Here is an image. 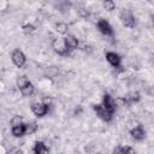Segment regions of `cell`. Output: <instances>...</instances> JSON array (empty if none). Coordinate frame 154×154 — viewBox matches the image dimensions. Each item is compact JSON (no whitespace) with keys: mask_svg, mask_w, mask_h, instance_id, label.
<instances>
[{"mask_svg":"<svg viewBox=\"0 0 154 154\" xmlns=\"http://www.w3.org/2000/svg\"><path fill=\"white\" fill-rule=\"evenodd\" d=\"M29 82H30V81H29V78H28L25 75L19 76V77L17 78V85H18V88H19V89H22L23 87H25Z\"/></svg>","mask_w":154,"mask_h":154,"instance_id":"17","label":"cell"},{"mask_svg":"<svg viewBox=\"0 0 154 154\" xmlns=\"http://www.w3.org/2000/svg\"><path fill=\"white\" fill-rule=\"evenodd\" d=\"M48 105L43 102H34L31 105V111L36 117H43L48 113Z\"/></svg>","mask_w":154,"mask_h":154,"instance_id":"4","label":"cell"},{"mask_svg":"<svg viewBox=\"0 0 154 154\" xmlns=\"http://www.w3.org/2000/svg\"><path fill=\"white\" fill-rule=\"evenodd\" d=\"M103 7L107 10V11H113L114 8H116V2L114 1H112V0H106V1H103Z\"/></svg>","mask_w":154,"mask_h":154,"instance_id":"19","label":"cell"},{"mask_svg":"<svg viewBox=\"0 0 154 154\" xmlns=\"http://www.w3.org/2000/svg\"><path fill=\"white\" fill-rule=\"evenodd\" d=\"M34 152H35L36 154H49V149H48V147H47L42 141H37V142L35 143Z\"/></svg>","mask_w":154,"mask_h":154,"instance_id":"13","label":"cell"},{"mask_svg":"<svg viewBox=\"0 0 154 154\" xmlns=\"http://www.w3.org/2000/svg\"><path fill=\"white\" fill-rule=\"evenodd\" d=\"M23 30H24L25 32H31V31L35 30V26L31 25V24H25V25H23Z\"/></svg>","mask_w":154,"mask_h":154,"instance_id":"21","label":"cell"},{"mask_svg":"<svg viewBox=\"0 0 154 154\" xmlns=\"http://www.w3.org/2000/svg\"><path fill=\"white\" fill-rule=\"evenodd\" d=\"M140 99H141V94H140L138 91H131V93H129V94L124 97V100L126 101L128 106H129V105H131V103L138 102V101H140Z\"/></svg>","mask_w":154,"mask_h":154,"instance_id":"12","label":"cell"},{"mask_svg":"<svg viewBox=\"0 0 154 154\" xmlns=\"http://www.w3.org/2000/svg\"><path fill=\"white\" fill-rule=\"evenodd\" d=\"M53 48H54V51H55L59 55H67V54H69V52H67V49H66V47H65V45H64L63 38L55 40V41L53 42Z\"/></svg>","mask_w":154,"mask_h":154,"instance_id":"10","label":"cell"},{"mask_svg":"<svg viewBox=\"0 0 154 154\" xmlns=\"http://www.w3.org/2000/svg\"><path fill=\"white\" fill-rule=\"evenodd\" d=\"M36 130H37V125H36L35 122L25 124V135H31V134H34Z\"/></svg>","mask_w":154,"mask_h":154,"instance_id":"16","label":"cell"},{"mask_svg":"<svg viewBox=\"0 0 154 154\" xmlns=\"http://www.w3.org/2000/svg\"><path fill=\"white\" fill-rule=\"evenodd\" d=\"M11 59H12V63L17 66V67H23L25 61H26V57L25 54L20 51V49H14L12 52V55H11Z\"/></svg>","mask_w":154,"mask_h":154,"instance_id":"3","label":"cell"},{"mask_svg":"<svg viewBox=\"0 0 154 154\" xmlns=\"http://www.w3.org/2000/svg\"><path fill=\"white\" fill-rule=\"evenodd\" d=\"M20 124H23V118L20 116H13L12 119H11V125L17 126V125H20Z\"/></svg>","mask_w":154,"mask_h":154,"instance_id":"20","label":"cell"},{"mask_svg":"<svg viewBox=\"0 0 154 154\" xmlns=\"http://www.w3.org/2000/svg\"><path fill=\"white\" fill-rule=\"evenodd\" d=\"M119 18H120V22L122 24L125 26V28H135L136 25V20H135V17L132 14V12L128 8H123L120 11V14H119Z\"/></svg>","mask_w":154,"mask_h":154,"instance_id":"1","label":"cell"},{"mask_svg":"<svg viewBox=\"0 0 154 154\" xmlns=\"http://www.w3.org/2000/svg\"><path fill=\"white\" fill-rule=\"evenodd\" d=\"M94 154H102V153H100V152H97V153H94Z\"/></svg>","mask_w":154,"mask_h":154,"instance_id":"22","label":"cell"},{"mask_svg":"<svg viewBox=\"0 0 154 154\" xmlns=\"http://www.w3.org/2000/svg\"><path fill=\"white\" fill-rule=\"evenodd\" d=\"M63 41H64V45H65V47H66L69 54H70L71 51H73V49H76V48L78 47V40H77L73 35H69V34L65 35V36L63 37Z\"/></svg>","mask_w":154,"mask_h":154,"instance_id":"6","label":"cell"},{"mask_svg":"<svg viewBox=\"0 0 154 154\" xmlns=\"http://www.w3.org/2000/svg\"><path fill=\"white\" fill-rule=\"evenodd\" d=\"M96 26H97L99 31H100L101 34L106 35V36H113V34H114V32H113V28H112L111 24H109L107 20H105V19H100V20L97 22Z\"/></svg>","mask_w":154,"mask_h":154,"instance_id":"5","label":"cell"},{"mask_svg":"<svg viewBox=\"0 0 154 154\" xmlns=\"http://www.w3.org/2000/svg\"><path fill=\"white\" fill-rule=\"evenodd\" d=\"M19 90H20V93H22L23 96H30V95L34 94V91H35V87H34V84H32L31 82H29L25 87H23V88L19 89Z\"/></svg>","mask_w":154,"mask_h":154,"instance_id":"15","label":"cell"},{"mask_svg":"<svg viewBox=\"0 0 154 154\" xmlns=\"http://www.w3.org/2000/svg\"><path fill=\"white\" fill-rule=\"evenodd\" d=\"M102 106H103L107 111H109L111 113H114V111H116V108H117V105H116V102H114V99H113L109 94H105V95H103Z\"/></svg>","mask_w":154,"mask_h":154,"instance_id":"9","label":"cell"},{"mask_svg":"<svg viewBox=\"0 0 154 154\" xmlns=\"http://www.w3.org/2000/svg\"><path fill=\"white\" fill-rule=\"evenodd\" d=\"M12 135L14 137H22V136H24L25 135V124L12 126Z\"/></svg>","mask_w":154,"mask_h":154,"instance_id":"14","label":"cell"},{"mask_svg":"<svg viewBox=\"0 0 154 154\" xmlns=\"http://www.w3.org/2000/svg\"><path fill=\"white\" fill-rule=\"evenodd\" d=\"M93 108H94L96 116H97L100 119H102L103 122H111V120H112L113 113H111L109 111H107L102 105H94Z\"/></svg>","mask_w":154,"mask_h":154,"instance_id":"2","label":"cell"},{"mask_svg":"<svg viewBox=\"0 0 154 154\" xmlns=\"http://www.w3.org/2000/svg\"><path fill=\"white\" fill-rule=\"evenodd\" d=\"M32 154H36V153H35V152H34V150H32Z\"/></svg>","mask_w":154,"mask_h":154,"instance_id":"23","label":"cell"},{"mask_svg":"<svg viewBox=\"0 0 154 154\" xmlns=\"http://www.w3.org/2000/svg\"><path fill=\"white\" fill-rule=\"evenodd\" d=\"M55 28H57V31L59 34H61V35H65L67 32V30H69V25L66 23H58L55 25Z\"/></svg>","mask_w":154,"mask_h":154,"instance_id":"18","label":"cell"},{"mask_svg":"<svg viewBox=\"0 0 154 154\" xmlns=\"http://www.w3.org/2000/svg\"><path fill=\"white\" fill-rule=\"evenodd\" d=\"M106 60L116 69L120 67V63H122V58L119 57V54H117L116 52H107L106 53Z\"/></svg>","mask_w":154,"mask_h":154,"instance_id":"8","label":"cell"},{"mask_svg":"<svg viewBox=\"0 0 154 154\" xmlns=\"http://www.w3.org/2000/svg\"><path fill=\"white\" fill-rule=\"evenodd\" d=\"M113 154H136V150L130 146H118L113 149Z\"/></svg>","mask_w":154,"mask_h":154,"instance_id":"11","label":"cell"},{"mask_svg":"<svg viewBox=\"0 0 154 154\" xmlns=\"http://www.w3.org/2000/svg\"><path fill=\"white\" fill-rule=\"evenodd\" d=\"M130 135H131V137H132L135 141H142V140H144V137H146V131H144V129H143V125H142V124H138V125H136L135 128H132V129L130 130Z\"/></svg>","mask_w":154,"mask_h":154,"instance_id":"7","label":"cell"}]
</instances>
